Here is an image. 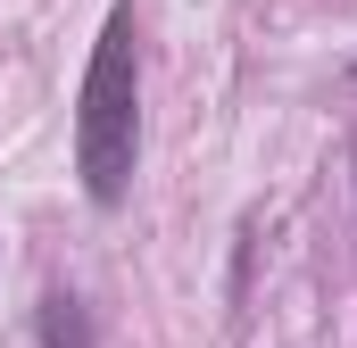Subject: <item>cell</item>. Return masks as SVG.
Listing matches in <instances>:
<instances>
[{"label": "cell", "mask_w": 357, "mask_h": 348, "mask_svg": "<svg viewBox=\"0 0 357 348\" xmlns=\"http://www.w3.org/2000/svg\"><path fill=\"white\" fill-rule=\"evenodd\" d=\"M133 166H142V58H133V17L116 8L75 91V174L91 207H116L133 191Z\"/></svg>", "instance_id": "1"}, {"label": "cell", "mask_w": 357, "mask_h": 348, "mask_svg": "<svg viewBox=\"0 0 357 348\" xmlns=\"http://www.w3.org/2000/svg\"><path fill=\"white\" fill-rule=\"evenodd\" d=\"M349 182H357V141H349Z\"/></svg>", "instance_id": "3"}, {"label": "cell", "mask_w": 357, "mask_h": 348, "mask_svg": "<svg viewBox=\"0 0 357 348\" xmlns=\"http://www.w3.org/2000/svg\"><path fill=\"white\" fill-rule=\"evenodd\" d=\"M33 340L42 348H91V307L75 299V290H50L42 315H33Z\"/></svg>", "instance_id": "2"}, {"label": "cell", "mask_w": 357, "mask_h": 348, "mask_svg": "<svg viewBox=\"0 0 357 348\" xmlns=\"http://www.w3.org/2000/svg\"><path fill=\"white\" fill-rule=\"evenodd\" d=\"M349 84H357V67H349Z\"/></svg>", "instance_id": "4"}]
</instances>
